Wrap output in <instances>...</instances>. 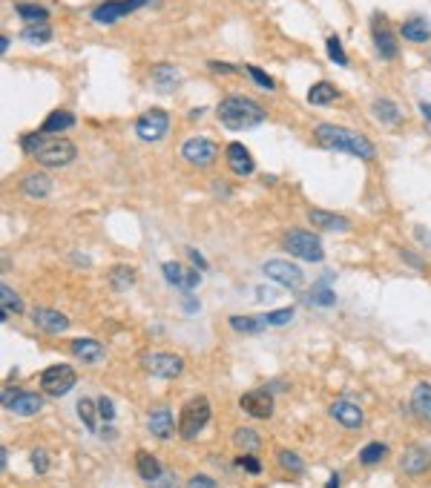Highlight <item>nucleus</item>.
I'll list each match as a JSON object with an SVG mask.
<instances>
[{
	"instance_id": "nucleus-1",
	"label": "nucleus",
	"mask_w": 431,
	"mask_h": 488,
	"mask_svg": "<svg viewBox=\"0 0 431 488\" xmlns=\"http://www.w3.org/2000/svg\"><path fill=\"white\" fill-rule=\"evenodd\" d=\"M26 156H32L41 167H67L78 158V147L69 138H49L41 130L20 138Z\"/></svg>"
},
{
	"instance_id": "nucleus-2",
	"label": "nucleus",
	"mask_w": 431,
	"mask_h": 488,
	"mask_svg": "<svg viewBox=\"0 0 431 488\" xmlns=\"http://www.w3.org/2000/svg\"><path fill=\"white\" fill-rule=\"evenodd\" d=\"M314 141L322 149L331 152H348V156H357L362 161H371L377 156V147L368 141L362 133H354L348 127H336V124H317L314 130Z\"/></svg>"
},
{
	"instance_id": "nucleus-3",
	"label": "nucleus",
	"mask_w": 431,
	"mask_h": 488,
	"mask_svg": "<svg viewBox=\"0 0 431 488\" xmlns=\"http://www.w3.org/2000/svg\"><path fill=\"white\" fill-rule=\"evenodd\" d=\"M216 118L227 133H244L265 121V107L248 95H225L216 107Z\"/></svg>"
},
{
	"instance_id": "nucleus-4",
	"label": "nucleus",
	"mask_w": 431,
	"mask_h": 488,
	"mask_svg": "<svg viewBox=\"0 0 431 488\" xmlns=\"http://www.w3.org/2000/svg\"><path fill=\"white\" fill-rule=\"evenodd\" d=\"M207 422H210V400H207V396H193V400H187V402H184V408H181L178 434L184 440H196Z\"/></svg>"
},
{
	"instance_id": "nucleus-5",
	"label": "nucleus",
	"mask_w": 431,
	"mask_h": 488,
	"mask_svg": "<svg viewBox=\"0 0 431 488\" xmlns=\"http://www.w3.org/2000/svg\"><path fill=\"white\" fill-rule=\"evenodd\" d=\"M285 250L302 262H322L325 259V248L319 236L307 233V230H288L285 233Z\"/></svg>"
},
{
	"instance_id": "nucleus-6",
	"label": "nucleus",
	"mask_w": 431,
	"mask_h": 488,
	"mask_svg": "<svg viewBox=\"0 0 431 488\" xmlns=\"http://www.w3.org/2000/svg\"><path fill=\"white\" fill-rule=\"evenodd\" d=\"M75 382H78V377L72 371V365H64V362H60V365H49V368L41 374V391L49 393V396L69 393L75 388Z\"/></svg>"
},
{
	"instance_id": "nucleus-7",
	"label": "nucleus",
	"mask_w": 431,
	"mask_h": 488,
	"mask_svg": "<svg viewBox=\"0 0 431 488\" xmlns=\"http://www.w3.org/2000/svg\"><path fill=\"white\" fill-rule=\"evenodd\" d=\"M262 273L267 279H273L276 285H282L288 290H299L305 285V273L302 267H296L293 262H285V259H267L262 264Z\"/></svg>"
},
{
	"instance_id": "nucleus-8",
	"label": "nucleus",
	"mask_w": 431,
	"mask_h": 488,
	"mask_svg": "<svg viewBox=\"0 0 431 488\" xmlns=\"http://www.w3.org/2000/svg\"><path fill=\"white\" fill-rule=\"evenodd\" d=\"M181 158L193 164V167H210L216 158H219V144L204 138V135H193L181 144Z\"/></svg>"
},
{
	"instance_id": "nucleus-9",
	"label": "nucleus",
	"mask_w": 431,
	"mask_h": 488,
	"mask_svg": "<svg viewBox=\"0 0 431 488\" xmlns=\"http://www.w3.org/2000/svg\"><path fill=\"white\" fill-rule=\"evenodd\" d=\"M167 130H170V115L164 109H156V107L141 112L138 121H135V135L141 141H150V144L161 141L167 135Z\"/></svg>"
},
{
	"instance_id": "nucleus-10",
	"label": "nucleus",
	"mask_w": 431,
	"mask_h": 488,
	"mask_svg": "<svg viewBox=\"0 0 431 488\" xmlns=\"http://www.w3.org/2000/svg\"><path fill=\"white\" fill-rule=\"evenodd\" d=\"M147 4H150V0H104L101 6L92 9V20H95L98 26H112V23H118L121 18L133 15L135 9L147 6Z\"/></svg>"
},
{
	"instance_id": "nucleus-11",
	"label": "nucleus",
	"mask_w": 431,
	"mask_h": 488,
	"mask_svg": "<svg viewBox=\"0 0 431 488\" xmlns=\"http://www.w3.org/2000/svg\"><path fill=\"white\" fill-rule=\"evenodd\" d=\"M144 368L150 371V377L159 379H175L184 371V359L178 353H167V351H152L144 356Z\"/></svg>"
},
{
	"instance_id": "nucleus-12",
	"label": "nucleus",
	"mask_w": 431,
	"mask_h": 488,
	"mask_svg": "<svg viewBox=\"0 0 431 488\" xmlns=\"http://www.w3.org/2000/svg\"><path fill=\"white\" fill-rule=\"evenodd\" d=\"M4 408L18 416H35L44 408V396L35 391H4Z\"/></svg>"
},
{
	"instance_id": "nucleus-13",
	"label": "nucleus",
	"mask_w": 431,
	"mask_h": 488,
	"mask_svg": "<svg viewBox=\"0 0 431 488\" xmlns=\"http://www.w3.org/2000/svg\"><path fill=\"white\" fill-rule=\"evenodd\" d=\"M161 273H164V279H167L175 290H184V293L196 290L199 282H201V270H190V267H184V264H178V262L161 264Z\"/></svg>"
},
{
	"instance_id": "nucleus-14",
	"label": "nucleus",
	"mask_w": 431,
	"mask_h": 488,
	"mask_svg": "<svg viewBox=\"0 0 431 488\" xmlns=\"http://www.w3.org/2000/svg\"><path fill=\"white\" fill-rule=\"evenodd\" d=\"M239 405H241L244 414L253 416V419H267V416H273V396H270V391H265V388H256V391L241 393Z\"/></svg>"
},
{
	"instance_id": "nucleus-15",
	"label": "nucleus",
	"mask_w": 431,
	"mask_h": 488,
	"mask_svg": "<svg viewBox=\"0 0 431 488\" xmlns=\"http://www.w3.org/2000/svg\"><path fill=\"white\" fill-rule=\"evenodd\" d=\"M371 35H374V46H377V52H380V57H385V60H394L397 57V52H399V46H397V38H394V32H391V26H388V20L385 18H374L371 20Z\"/></svg>"
},
{
	"instance_id": "nucleus-16",
	"label": "nucleus",
	"mask_w": 431,
	"mask_h": 488,
	"mask_svg": "<svg viewBox=\"0 0 431 488\" xmlns=\"http://www.w3.org/2000/svg\"><path fill=\"white\" fill-rule=\"evenodd\" d=\"M150 83H152L156 93L170 95V93H175L178 83H181V72L173 64H156V67L150 69Z\"/></svg>"
},
{
	"instance_id": "nucleus-17",
	"label": "nucleus",
	"mask_w": 431,
	"mask_h": 488,
	"mask_svg": "<svg viewBox=\"0 0 431 488\" xmlns=\"http://www.w3.org/2000/svg\"><path fill=\"white\" fill-rule=\"evenodd\" d=\"M29 319L35 322V327H41L44 333H52V337L69 330V319L60 311H55V308H35L32 313H29Z\"/></svg>"
},
{
	"instance_id": "nucleus-18",
	"label": "nucleus",
	"mask_w": 431,
	"mask_h": 488,
	"mask_svg": "<svg viewBox=\"0 0 431 488\" xmlns=\"http://www.w3.org/2000/svg\"><path fill=\"white\" fill-rule=\"evenodd\" d=\"M178 428V422L173 419V411L170 408H156V411H150L147 414V431L156 437V440H170Z\"/></svg>"
},
{
	"instance_id": "nucleus-19",
	"label": "nucleus",
	"mask_w": 431,
	"mask_h": 488,
	"mask_svg": "<svg viewBox=\"0 0 431 488\" xmlns=\"http://www.w3.org/2000/svg\"><path fill=\"white\" fill-rule=\"evenodd\" d=\"M225 158H227V167H230L233 175H251V172L256 170V161H253V156H251V149L244 147V144H239V141L227 144Z\"/></svg>"
},
{
	"instance_id": "nucleus-20",
	"label": "nucleus",
	"mask_w": 431,
	"mask_h": 488,
	"mask_svg": "<svg viewBox=\"0 0 431 488\" xmlns=\"http://www.w3.org/2000/svg\"><path fill=\"white\" fill-rule=\"evenodd\" d=\"M307 222L317 224L319 230H328V233H348L351 230V222L340 212H331V210H319V207H311L307 210Z\"/></svg>"
},
{
	"instance_id": "nucleus-21",
	"label": "nucleus",
	"mask_w": 431,
	"mask_h": 488,
	"mask_svg": "<svg viewBox=\"0 0 431 488\" xmlns=\"http://www.w3.org/2000/svg\"><path fill=\"white\" fill-rule=\"evenodd\" d=\"M331 416L340 422L343 428H348V431L362 428V408L357 402H351V400H336L331 405Z\"/></svg>"
},
{
	"instance_id": "nucleus-22",
	"label": "nucleus",
	"mask_w": 431,
	"mask_h": 488,
	"mask_svg": "<svg viewBox=\"0 0 431 488\" xmlns=\"http://www.w3.org/2000/svg\"><path fill=\"white\" fill-rule=\"evenodd\" d=\"M20 193L26 198H46L52 193V178L46 172H26L23 181H20Z\"/></svg>"
},
{
	"instance_id": "nucleus-23",
	"label": "nucleus",
	"mask_w": 431,
	"mask_h": 488,
	"mask_svg": "<svg viewBox=\"0 0 431 488\" xmlns=\"http://www.w3.org/2000/svg\"><path fill=\"white\" fill-rule=\"evenodd\" d=\"M399 35H403L409 43H428L431 41V23L420 15L409 18L403 26H399Z\"/></svg>"
},
{
	"instance_id": "nucleus-24",
	"label": "nucleus",
	"mask_w": 431,
	"mask_h": 488,
	"mask_svg": "<svg viewBox=\"0 0 431 488\" xmlns=\"http://www.w3.org/2000/svg\"><path fill=\"white\" fill-rule=\"evenodd\" d=\"M428 466H431V451H425V448H409L403 454V460H399V468H403V474H409V477L423 474Z\"/></svg>"
},
{
	"instance_id": "nucleus-25",
	"label": "nucleus",
	"mask_w": 431,
	"mask_h": 488,
	"mask_svg": "<svg viewBox=\"0 0 431 488\" xmlns=\"http://www.w3.org/2000/svg\"><path fill=\"white\" fill-rule=\"evenodd\" d=\"M135 471H138V477L141 480H147V482H156L159 477H164V468H161V463L152 456L150 451H144V448H138L135 451Z\"/></svg>"
},
{
	"instance_id": "nucleus-26",
	"label": "nucleus",
	"mask_w": 431,
	"mask_h": 488,
	"mask_svg": "<svg viewBox=\"0 0 431 488\" xmlns=\"http://www.w3.org/2000/svg\"><path fill=\"white\" fill-rule=\"evenodd\" d=\"M75 127V115L69 109H55L46 115V121L41 124V133L44 135H58V133H64V130H72Z\"/></svg>"
},
{
	"instance_id": "nucleus-27",
	"label": "nucleus",
	"mask_w": 431,
	"mask_h": 488,
	"mask_svg": "<svg viewBox=\"0 0 431 488\" xmlns=\"http://www.w3.org/2000/svg\"><path fill=\"white\" fill-rule=\"evenodd\" d=\"M72 353L84 362V365H98L104 359V345L98 339H75L72 342Z\"/></svg>"
},
{
	"instance_id": "nucleus-28",
	"label": "nucleus",
	"mask_w": 431,
	"mask_h": 488,
	"mask_svg": "<svg viewBox=\"0 0 431 488\" xmlns=\"http://www.w3.org/2000/svg\"><path fill=\"white\" fill-rule=\"evenodd\" d=\"M336 98H340V89H336L331 81H319V83H314L311 89H307V104L311 107H328Z\"/></svg>"
},
{
	"instance_id": "nucleus-29",
	"label": "nucleus",
	"mask_w": 431,
	"mask_h": 488,
	"mask_svg": "<svg viewBox=\"0 0 431 488\" xmlns=\"http://www.w3.org/2000/svg\"><path fill=\"white\" fill-rule=\"evenodd\" d=\"M411 411H414L420 419L431 422V385H428V382H420V385L414 388V393H411Z\"/></svg>"
},
{
	"instance_id": "nucleus-30",
	"label": "nucleus",
	"mask_w": 431,
	"mask_h": 488,
	"mask_svg": "<svg viewBox=\"0 0 431 488\" xmlns=\"http://www.w3.org/2000/svg\"><path fill=\"white\" fill-rule=\"evenodd\" d=\"M18 313H23V301H20V296L4 282L0 285V319H9V316H18Z\"/></svg>"
},
{
	"instance_id": "nucleus-31",
	"label": "nucleus",
	"mask_w": 431,
	"mask_h": 488,
	"mask_svg": "<svg viewBox=\"0 0 431 488\" xmlns=\"http://www.w3.org/2000/svg\"><path fill=\"white\" fill-rule=\"evenodd\" d=\"M110 285H112V290H118V293L130 290V287L135 285V270L127 267V264H115V267L110 270Z\"/></svg>"
},
{
	"instance_id": "nucleus-32",
	"label": "nucleus",
	"mask_w": 431,
	"mask_h": 488,
	"mask_svg": "<svg viewBox=\"0 0 431 488\" xmlns=\"http://www.w3.org/2000/svg\"><path fill=\"white\" fill-rule=\"evenodd\" d=\"M236 333H244V337H256V333H262L265 330V316H259V319H253V316H230V322H227Z\"/></svg>"
},
{
	"instance_id": "nucleus-33",
	"label": "nucleus",
	"mask_w": 431,
	"mask_h": 488,
	"mask_svg": "<svg viewBox=\"0 0 431 488\" xmlns=\"http://www.w3.org/2000/svg\"><path fill=\"white\" fill-rule=\"evenodd\" d=\"M233 445H236L239 451H244V454H256V451L262 448V440H259V434H256L253 428H239V431L233 434Z\"/></svg>"
},
{
	"instance_id": "nucleus-34",
	"label": "nucleus",
	"mask_w": 431,
	"mask_h": 488,
	"mask_svg": "<svg viewBox=\"0 0 431 488\" xmlns=\"http://www.w3.org/2000/svg\"><path fill=\"white\" fill-rule=\"evenodd\" d=\"M15 12L26 20V26H35V23H46L49 20V12L38 4H15Z\"/></svg>"
},
{
	"instance_id": "nucleus-35",
	"label": "nucleus",
	"mask_w": 431,
	"mask_h": 488,
	"mask_svg": "<svg viewBox=\"0 0 431 488\" xmlns=\"http://www.w3.org/2000/svg\"><path fill=\"white\" fill-rule=\"evenodd\" d=\"M307 301L317 304V308H333L336 293H333V290H331L325 282H319V285H314V287H311V293H307Z\"/></svg>"
},
{
	"instance_id": "nucleus-36",
	"label": "nucleus",
	"mask_w": 431,
	"mask_h": 488,
	"mask_svg": "<svg viewBox=\"0 0 431 488\" xmlns=\"http://www.w3.org/2000/svg\"><path fill=\"white\" fill-rule=\"evenodd\" d=\"M20 38H23L26 43L41 46V43H49V41H52V29H49L46 23H35V26H26L23 32H20Z\"/></svg>"
},
{
	"instance_id": "nucleus-37",
	"label": "nucleus",
	"mask_w": 431,
	"mask_h": 488,
	"mask_svg": "<svg viewBox=\"0 0 431 488\" xmlns=\"http://www.w3.org/2000/svg\"><path fill=\"white\" fill-rule=\"evenodd\" d=\"M374 115L383 121V124H397L399 121V107L388 98H377L374 101Z\"/></svg>"
},
{
	"instance_id": "nucleus-38",
	"label": "nucleus",
	"mask_w": 431,
	"mask_h": 488,
	"mask_svg": "<svg viewBox=\"0 0 431 488\" xmlns=\"http://www.w3.org/2000/svg\"><path fill=\"white\" fill-rule=\"evenodd\" d=\"M385 454H388V445H385V442H368V445L359 451V463H362V466H374V463L383 460Z\"/></svg>"
},
{
	"instance_id": "nucleus-39",
	"label": "nucleus",
	"mask_w": 431,
	"mask_h": 488,
	"mask_svg": "<svg viewBox=\"0 0 431 488\" xmlns=\"http://www.w3.org/2000/svg\"><path fill=\"white\" fill-rule=\"evenodd\" d=\"M95 411H98V402H92V400H78V416L84 419V425L89 431H98V419H95Z\"/></svg>"
},
{
	"instance_id": "nucleus-40",
	"label": "nucleus",
	"mask_w": 431,
	"mask_h": 488,
	"mask_svg": "<svg viewBox=\"0 0 431 488\" xmlns=\"http://www.w3.org/2000/svg\"><path fill=\"white\" fill-rule=\"evenodd\" d=\"M325 49H328V55H331V60H333L336 67H348V55H345V49H343L340 35H328Z\"/></svg>"
},
{
	"instance_id": "nucleus-41",
	"label": "nucleus",
	"mask_w": 431,
	"mask_h": 488,
	"mask_svg": "<svg viewBox=\"0 0 431 488\" xmlns=\"http://www.w3.org/2000/svg\"><path fill=\"white\" fill-rule=\"evenodd\" d=\"M276 460H279V466L282 468H288V471H293V474H302L305 471V463H302V456L296 454V451H279V456H276Z\"/></svg>"
},
{
	"instance_id": "nucleus-42",
	"label": "nucleus",
	"mask_w": 431,
	"mask_h": 488,
	"mask_svg": "<svg viewBox=\"0 0 431 488\" xmlns=\"http://www.w3.org/2000/svg\"><path fill=\"white\" fill-rule=\"evenodd\" d=\"M293 316H296V311H293V308H279V311H270V313H265V322H267V325H276V327H282V325H291V322H293Z\"/></svg>"
},
{
	"instance_id": "nucleus-43",
	"label": "nucleus",
	"mask_w": 431,
	"mask_h": 488,
	"mask_svg": "<svg viewBox=\"0 0 431 488\" xmlns=\"http://www.w3.org/2000/svg\"><path fill=\"white\" fill-rule=\"evenodd\" d=\"M248 75L253 78V83H256L259 89H265V93H273V89H276V81H273L265 69H259V67H248Z\"/></svg>"
},
{
	"instance_id": "nucleus-44",
	"label": "nucleus",
	"mask_w": 431,
	"mask_h": 488,
	"mask_svg": "<svg viewBox=\"0 0 431 488\" xmlns=\"http://www.w3.org/2000/svg\"><path fill=\"white\" fill-rule=\"evenodd\" d=\"M32 468H35V474H46L49 471V456H46L44 448H35L32 451Z\"/></svg>"
},
{
	"instance_id": "nucleus-45",
	"label": "nucleus",
	"mask_w": 431,
	"mask_h": 488,
	"mask_svg": "<svg viewBox=\"0 0 431 488\" xmlns=\"http://www.w3.org/2000/svg\"><path fill=\"white\" fill-rule=\"evenodd\" d=\"M98 416L104 422H112L115 419V402L110 400V396H101V400H98Z\"/></svg>"
},
{
	"instance_id": "nucleus-46",
	"label": "nucleus",
	"mask_w": 431,
	"mask_h": 488,
	"mask_svg": "<svg viewBox=\"0 0 431 488\" xmlns=\"http://www.w3.org/2000/svg\"><path fill=\"white\" fill-rule=\"evenodd\" d=\"M239 466H241L244 471H251V474H262V463L256 460V454H244V456H239Z\"/></svg>"
},
{
	"instance_id": "nucleus-47",
	"label": "nucleus",
	"mask_w": 431,
	"mask_h": 488,
	"mask_svg": "<svg viewBox=\"0 0 431 488\" xmlns=\"http://www.w3.org/2000/svg\"><path fill=\"white\" fill-rule=\"evenodd\" d=\"M187 488H219V485H216V480L207 474H196L187 480Z\"/></svg>"
},
{
	"instance_id": "nucleus-48",
	"label": "nucleus",
	"mask_w": 431,
	"mask_h": 488,
	"mask_svg": "<svg viewBox=\"0 0 431 488\" xmlns=\"http://www.w3.org/2000/svg\"><path fill=\"white\" fill-rule=\"evenodd\" d=\"M399 259H403V262H409L414 270H425V262L417 256V253H411V250H399Z\"/></svg>"
},
{
	"instance_id": "nucleus-49",
	"label": "nucleus",
	"mask_w": 431,
	"mask_h": 488,
	"mask_svg": "<svg viewBox=\"0 0 431 488\" xmlns=\"http://www.w3.org/2000/svg\"><path fill=\"white\" fill-rule=\"evenodd\" d=\"M207 67H210L213 72H222V75H233V72H239V67H233V64H222V60H207Z\"/></svg>"
},
{
	"instance_id": "nucleus-50",
	"label": "nucleus",
	"mask_w": 431,
	"mask_h": 488,
	"mask_svg": "<svg viewBox=\"0 0 431 488\" xmlns=\"http://www.w3.org/2000/svg\"><path fill=\"white\" fill-rule=\"evenodd\" d=\"M150 485H152V488H175V477L164 471V477H159L156 482H150Z\"/></svg>"
},
{
	"instance_id": "nucleus-51",
	"label": "nucleus",
	"mask_w": 431,
	"mask_h": 488,
	"mask_svg": "<svg viewBox=\"0 0 431 488\" xmlns=\"http://www.w3.org/2000/svg\"><path fill=\"white\" fill-rule=\"evenodd\" d=\"M187 256H190V259H193V264H196V267H199V270H201V273H204V270H207V262H204V256H201V253H199V250H196V248H187Z\"/></svg>"
},
{
	"instance_id": "nucleus-52",
	"label": "nucleus",
	"mask_w": 431,
	"mask_h": 488,
	"mask_svg": "<svg viewBox=\"0 0 431 488\" xmlns=\"http://www.w3.org/2000/svg\"><path fill=\"white\" fill-rule=\"evenodd\" d=\"M414 236H417V241L425 244V248H431V230L428 227H414Z\"/></svg>"
},
{
	"instance_id": "nucleus-53",
	"label": "nucleus",
	"mask_w": 431,
	"mask_h": 488,
	"mask_svg": "<svg viewBox=\"0 0 431 488\" xmlns=\"http://www.w3.org/2000/svg\"><path fill=\"white\" fill-rule=\"evenodd\" d=\"M417 107H420V115H423V118L428 121V124H431V104H425V101H420Z\"/></svg>"
},
{
	"instance_id": "nucleus-54",
	"label": "nucleus",
	"mask_w": 431,
	"mask_h": 488,
	"mask_svg": "<svg viewBox=\"0 0 431 488\" xmlns=\"http://www.w3.org/2000/svg\"><path fill=\"white\" fill-rule=\"evenodd\" d=\"M0 52L9 55V35H0Z\"/></svg>"
},
{
	"instance_id": "nucleus-55",
	"label": "nucleus",
	"mask_w": 431,
	"mask_h": 488,
	"mask_svg": "<svg viewBox=\"0 0 431 488\" xmlns=\"http://www.w3.org/2000/svg\"><path fill=\"white\" fill-rule=\"evenodd\" d=\"M0 463H4V471L9 468V451L6 448H0Z\"/></svg>"
},
{
	"instance_id": "nucleus-56",
	"label": "nucleus",
	"mask_w": 431,
	"mask_h": 488,
	"mask_svg": "<svg viewBox=\"0 0 431 488\" xmlns=\"http://www.w3.org/2000/svg\"><path fill=\"white\" fill-rule=\"evenodd\" d=\"M325 488H340V474H333V477L325 482Z\"/></svg>"
}]
</instances>
